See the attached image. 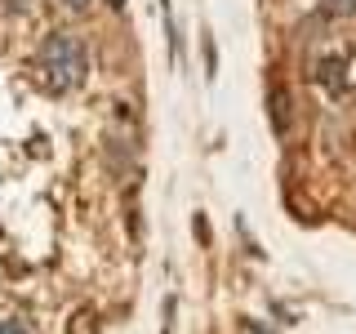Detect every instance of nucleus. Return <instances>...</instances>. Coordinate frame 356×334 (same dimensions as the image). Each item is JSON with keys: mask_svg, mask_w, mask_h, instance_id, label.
Masks as SVG:
<instances>
[{"mask_svg": "<svg viewBox=\"0 0 356 334\" xmlns=\"http://www.w3.org/2000/svg\"><path fill=\"white\" fill-rule=\"evenodd\" d=\"M267 103H272V129L285 134L289 129V94L281 85H272V89H267Z\"/></svg>", "mask_w": 356, "mask_h": 334, "instance_id": "3", "label": "nucleus"}, {"mask_svg": "<svg viewBox=\"0 0 356 334\" xmlns=\"http://www.w3.org/2000/svg\"><path fill=\"white\" fill-rule=\"evenodd\" d=\"M40 72L54 89H76L89 72V54H85V40L72 36V31H54L44 36L40 45Z\"/></svg>", "mask_w": 356, "mask_h": 334, "instance_id": "1", "label": "nucleus"}, {"mask_svg": "<svg viewBox=\"0 0 356 334\" xmlns=\"http://www.w3.org/2000/svg\"><path fill=\"white\" fill-rule=\"evenodd\" d=\"M0 334H31L27 321H0Z\"/></svg>", "mask_w": 356, "mask_h": 334, "instance_id": "5", "label": "nucleus"}, {"mask_svg": "<svg viewBox=\"0 0 356 334\" xmlns=\"http://www.w3.org/2000/svg\"><path fill=\"white\" fill-rule=\"evenodd\" d=\"M316 81L330 89V94H343L348 89V76H343V58H321L316 63Z\"/></svg>", "mask_w": 356, "mask_h": 334, "instance_id": "2", "label": "nucleus"}, {"mask_svg": "<svg viewBox=\"0 0 356 334\" xmlns=\"http://www.w3.org/2000/svg\"><path fill=\"white\" fill-rule=\"evenodd\" d=\"M63 5H72V9H81V5H89V0H63Z\"/></svg>", "mask_w": 356, "mask_h": 334, "instance_id": "6", "label": "nucleus"}, {"mask_svg": "<svg viewBox=\"0 0 356 334\" xmlns=\"http://www.w3.org/2000/svg\"><path fill=\"white\" fill-rule=\"evenodd\" d=\"M321 9L334 14V18H352L356 14V0H321Z\"/></svg>", "mask_w": 356, "mask_h": 334, "instance_id": "4", "label": "nucleus"}]
</instances>
